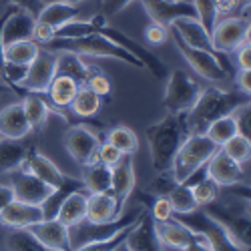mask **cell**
<instances>
[{
  "mask_svg": "<svg viewBox=\"0 0 251 251\" xmlns=\"http://www.w3.org/2000/svg\"><path fill=\"white\" fill-rule=\"evenodd\" d=\"M123 157V153L115 147V145H111L109 141H104V143H100V147H99V161L102 163V165H107V167H113L119 159Z\"/></svg>",
  "mask_w": 251,
  "mask_h": 251,
  "instance_id": "48",
  "label": "cell"
},
{
  "mask_svg": "<svg viewBox=\"0 0 251 251\" xmlns=\"http://www.w3.org/2000/svg\"><path fill=\"white\" fill-rule=\"evenodd\" d=\"M173 217L177 221H181L187 229H191L193 233L201 235L205 245L211 251H249V249L241 247L231 235H229L223 225H219L215 219H211L199 207L191 213H175Z\"/></svg>",
  "mask_w": 251,
  "mask_h": 251,
  "instance_id": "7",
  "label": "cell"
},
{
  "mask_svg": "<svg viewBox=\"0 0 251 251\" xmlns=\"http://www.w3.org/2000/svg\"><path fill=\"white\" fill-rule=\"evenodd\" d=\"M100 109V97L93 93L89 87H78L73 102L71 111L75 117H95Z\"/></svg>",
  "mask_w": 251,
  "mask_h": 251,
  "instance_id": "37",
  "label": "cell"
},
{
  "mask_svg": "<svg viewBox=\"0 0 251 251\" xmlns=\"http://www.w3.org/2000/svg\"><path fill=\"white\" fill-rule=\"evenodd\" d=\"M201 85L189 76V73L185 71H173V75L167 80V89H165V99L163 104L167 113L171 115H179V113H187L195 100L201 95Z\"/></svg>",
  "mask_w": 251,
  "mask_h": 251,
  "instance_id": "9",
  "label": "cell"
},
{
  "mask_svg": "<svg viewBox=\"0 0 251 251\" xmlns=\"http://www.w3.org/2000/svg\"><path fill=\"white\" fill-rule=\"evenodd\" d=\"M87 199H89V191L87 189L71 193L65 201H62L58 213H56V219L62 225H67V227H73V225L80 223L82 219L87 217Z\"/></svg>",
  "mask_w": 251,
  "mask_h": 251,
  "instance_id": "31",
  "label": "cell"
},
{
  "mask_svg": "<svg viewBox=\"0 0 251 251\" xmlns=\"http://www.w3.org/2000/svg\"><path fill=\"white\" fill-rule=\"evenodd\" d=\"M80 189H85V185H82V181H80V179H76V177L67 175V177H65V181H62L58 187H54V189L49 193V197L43 201V205H40L45 219H56V213H58V209H60L62 201H65L71 193L80 191Z\"/></svg>",
  "mask_w": 251,
  "mask_h": 251,
  "instance_id": "29",
  "label": "cell"
},
{
  "mask_svg": "<svg viewBox=\"0 0 251 251\" xmlns=\"http://www.w3.org/2000/svg\"><path fill=\"white\" fill-rule=\"evenodd\" d=\"M135 165L133 155H123L111 167V191L125 203L135 189Z\"/></svg>",
  "mask_w": 251,
  "mask_h": 251,
  "instance_id": "26",
  "label": "cell"
},
{
  "mask_svg": "<svg viewBox=\"0 0 251 251\" xmlns=\"http://www.w3.org/2000/svg\"><path fill=\"white\" fill-rule=\"evenodd\" d=\"M6 2H8V6L30 12L32 16H36L40 12V8H43V0H6Z\"/></svg>",
  "mask_w": 251,
  "mask_h": 251,
  "instance_id": "51",
  "label": "cell"
},
{
  "mask_svg": "<svg viewBox=\"0 0 251 251\" xmlns=\"http://www.w3.org/2000/svg\"><path fill=\"white\" fill-rule=\"evenodd\" d=\"M219 149H221L229 159H231V161L243 165V163L249 161L251 143H249V139H245V137H241V135H235L233 139H229V141L223 145V147H219Z\"/></svg>",
  "mask_w": 251,
  "mask_h": 251,
  "instance_id": "42",
  "label": "cell"
},
{
  "mask_svg": "<svg viewBox=\"0 0 251 251\" xmlns=\"http://www.w3.org/2000/svg\"><path fill=\"white\" fill-rule=\"evenodd\" d=\"M125 203L109 189L104 193H89L87 199V221L91 223H109L123 215Z\"/></svg>",
  "mask_w": 251,
  "mask_h": 251,
  "instance_id": "17",
  "label": "cell"
},
{
  "mask_svg": "<svg viewBox=\"0 0 251 251\" xmlns=\"http://www.w3.org/2000/svg\"><path fill=\"white\" fill-rule=\"evenodd\" d=\"M56 76V52L49 49H40L36 58L28 65L25 80L20 82V91L45 95L50 80Z\"/></svg>",
  "mask_w": 251,
  "mask_h": 251,
  "instance_id": "12",
  "label": "cell"
},
{
  "mask_svg": "<svg viewBox=\"0 0 251 251\" xmlns=\"http://www.w3.org/2000/svg\"><path fill=\"white\" fill-rule=\"evenodd\" d=\"M30 147L32 145H26L25 139L0 137V175L18 171Z\"/></svg>",
  "mask_w": 251,
  "mask_h": 251,
  "instance_id": "27",
  "label": "cell"
},
{
  "mask_svg": "<svg viewBox=\"0 0 251 251\" xmlns=\"http://www.w3.org/2000/svg\"><path fill=\"white\" fill-rule=\"evenodd\" d=\"M155 227H157V235H159V241L163 243V247H171V249H177V251H183L185 247H189L193 241L203 239L201 235L193 233L191 229H187L175 217L167 219V221H161V223L155 221Z\"/></svg>",
  "mask_w": 251,
  "mask_h": 251,
  "instance_id": "22",
  "label": "cell"
},
{
  "mask_svg": "<svg viewBox=\"0 0 251 251\" xmlns=\"http://www.w3.org/2000/svg\"><path fill=\"white\" fill-rule=\"evenodd\" d=\"M76 91H78V85H76V82L71 76L56 75L50 80V85H49L45 97H49V100H50L54 111H62V109H69L71 107V102H73Z\"/></svg>",
  "mask_w": 251,
  "mask_h": 251,
  "instance_id": "30",
  "label": "cell"
},
{
  "mask_svg": "<svg viewBox=\"0 0 251 251\" xmlns=\"http://www.w3.org/2000/svg\"><path fill=\"white\" fill-rule=\"evenodd\" d=\"M82 185L89 193H104L111 189V167L102 165L100 161L87 165L82 173Z\"/></svg>",
  "mask_w": 251,
  "mask_h": 251,
  "instance_id": "35",
  "label": "cell"
},
{
  "mask_svg": "<svg viewBox=\"0 0 251 251\" xmlns=\"http://www.w3.org/2000/svg\"><path fill=\"white\" fill-rule=\"evenodd\" d=\"M219 147L209 139L205 133H191L183 141V145L179 147L173 163H171V177L175 179V183H183L189 179L197 169L211 159V155L217 151Z\"/></svg>",
  "mask_w": 251,
  "mask_h": 251,
  "instance_id": "5",
  "label": "cell"
},
{
  "mask_svg": "<svg viewBox=\"0 0 251 251\" xmlns=\"http://www.w3.org/2000/svg\"><path fill=\"white\" fill-rule=\"evenodd\" d=\"M171 26L175 28V32L181 36L185 45L199 49V50H207V52H217L211 43V32H209L197 18H179Z\"/></svg>",
  "mask_w": 251,
  "mask_h": 251,
  "instance_id": "24",
  "label": "cell"
},
{
  "mask_svg": "<svg viewBox=\"0 0 251 251\" xmlns=\"http://www.w3.org/2000/svg\"><path fill=\"white\" fill-rule=\"evenodd\" d=\"M50 191L52 187H49L47 183H43L34 175L25 171H18L12 179V193H14V199L18 201H25L30 205H43V201L49 197Z\"/></svg>",
  "mask_w": 251,
  "mask_h": 251,
  "instance_id": "21",
  "label": "cell"
},
{
  "mask_svg": "<svg viewBox=\"0 0 251 251\" xmlns=\"http://www.w3.org/2000/svg\"><path fill=\"white\" fill-rule=\"evenodd\" d=\"M191 135L189 123H187V113L179 115H167L159 123H153L147 127V143L153 159V167L159 173H169L171 163L183 145V141Z\"/></svg>",
  "mask_w": 251,
  "mask_h": 251,
  "instance_id": "1",
  "label": "cell"
},
{
  "mask_svg": "<svg viewBox=\"0 0 251 251\" xmlns=\"http://www.w3.org/2000/svg\"><path fill=\"white\" fill-rule=\"evenodd\" d=\"M249 102V95H243L241 91H223L217 87L203 89L199 99L193 107L187 111V123H189L191 133H205L209 123L215 119H221L225 115H231L237 107Z\"/></svg>",
  "mask_w": 251,
  "mask_h": 251,
  "instance_id": "2",
  "label": "cell"
},
{
  "mask_svg": "<svg viewBox=\"0 0 251 251\" xmlns=\"http://www.w3.org/2000/svg\"><path fill=\"white\" fill-rule=\"evenodd\" d=\"M143 213V209H133V211H127L115 219V221H109V223H91L87 219H82L80 223L69 227V239H71V251L87 245V243H93V241H102V239H109L111 235H115L117 231H121L123 227H129L133 225Z\"/></svg>",
  "mask_w": 251,
  "mask_h": 251,
  "instance_id": "8",
  "label": "cell"
},
{
  "mask_svg": "<svg viewBox=\"0 0 251 251\" xmlns=\"http://www.w3.org/2000/svg\"><path fill=\"white\" fill-rule=\"evenodd\" d=\"M155 25L169 28L179 18H197L191 0H141Z\"/></svg>",
  "mask_w": 251,
  "mask_h": 251,
  "instance_id": "14",
  "label": "cell"
},
{
  "mask_svg": "<svg viewBox=\"0 0 251 251\" xmlns=\"http://www.w3.org/2000/svg\"><path fill=\"white\" fill-rule=\"evenodd\" d=\"M65 147L78 165L87 167L99 161L100 139L85 125H75L65 135Z\"/></svg>",
  "mask_w": 251,
  "mask_h": 251,
  "instance_id": "13",
  "label": "cell"
},
{
  "mask_svg": "<svg viewBox=\"0 0 251 251\" xmlns=\"http://www.w3.org/2000/svg\"><path fill=\"white\" fill-rule=\"evenodd\" d=\"M0 82H2V80H0ZM0 91H2V87H0Z\"/></svg>",
  "mask_w": 251,
  "mask_h": 251,
  "instance_id": "60",
  "label": "cell"
},
{
  "mask_svg": "<svg viewBox=\"0 0 251 251\" xmlns=\"http://www.w3.org/2000/svg\"><path fill=\"white\" fill-rule=\"evenodd\" d=\"M183 251H211V249H209V247L205 245V241H203V239H199V241H193L189 247H185Z\"/></svg>",
  "mask_w": 251,
  "mask_h": 251,
  "instance_id": "58",
  "label": "cell"
},
{
  "mask_svg": "<svg viewBox=\"0 0 251 251\" xmlns=\"http://www.w3.org/2000/svg\"><path fill=\"white\" fill-rule=\"evenodd\" d=\"M191 2L197 10V20L209 32H211V28L217 23V10H215L213 0H191Z\"/></svg>",
  "mask_w": 251,
  "mask_h": 251,
  "instance_id": "45",
  "label": "cell"
},
{
  "mask_svg": "<svg viewBox=\"0 0 251 251\" xmlns=\"http://www.w3.org/2000/svg\"><path fill=\"white\" fill-rule=\"evenodd\" d=\"M205 175L211 179L217 187H229V185H239L245 179V173L241 165L229 159L221 149H217L211 159L205 163Z\"/></svg>",
  "mask_w": 251,
  "mask_h": 251,
  "instance_id": "16",
  "label": "cell"
},
{
  "mask_svg": "<svg viewBox=\"0 0 251 251\" xmlns=\"http://www.w3.org/2000/svg\"><path fill=\"white\" fill-rule=\"evenodd\" d=\"M45 49L52 52H75L78 56H100V58H115L121 62H127L137 69H143L141 60H137L133 54H129L125 49L115 45L113 40L102 36L99 32L82 36V38H52Z\"/></svg>",
  "mask_w": 251,
  "mask_h": 251,
  "instance_id": "4",
  "label": "cell"
},
{
  "mask_svg": "<svg viewBox=\"0 0 251 251\" xmlns=\"http://www.w3.org/2000/svg\"><path fill=\"white\" fill-rule=\"evenodd\" d=\"M104 25H109V20L102 14L95 18H75L71 23L62 25L60 28H56L54 38H82V36L99 32V28H102Z\"/></svg>",
  "mask_w": 251,
  "mask_h": 251,
  "instance_id": "34",
  "label": "cell"
},
{
  "mask_svg": "<svg viewBox=\"0 0 251 251\" xmlns=\"http://www.w3.org/2000/svg\"><path fill=\"white\" fill-rule=\"evenodd\" d=\"M211 43L217 52L229 54L235 52L241 45L249 43V16L247 12L241 16H229L217 20L211 28Z\"/></svg>",
  "mask_w": 251,
  "mask_h": 251,
  "instance_id": "10",
  "label": "cell"
},
{
  "mask_svg": "<svg viewBox=\"0 0 251 251\" xmlns=\"http://www.w3.org/2000/svg\"><path fill=\"white\" fill-rule=\"evenodd\" d=\"M135 225V223H133ZM123 227L121 231H117L115 235H111L109 239H102V241H93V243H87V245H82L75 251H119L123 245H125V239H127V233H129V229L133 227Z\"/></svg>",
  "mask_w": 251,
  "mask_h": 251,
  "instance_id": "43",
  "label": "cell"
},
{
  "mask_svg": "<svg viewBox=\"0 0 251 251\" xmlns=\"http://www.w3.org/2000/svg\"><path fill=\"white\" fill-rule=\"evenodd\" d=\"M169 34H173V40L179 49V52L183 54V58L189 62V67L199 75L203 76L205 80H211V82H223V80H229L233 76V67L229 62L227 54L223 52H207V50H199V49H193L189 45H185L181 36L175 32L173 26H169Z\"/></svg>",
  "mask_w": 251,
  "mask_h": 251,
  "instance_id": "6",
  "label": "cell"
},
{
  "mask_svg": "<svg viewBox=\"0 0 251 251\" xmlns=\"http://www.w3.org/2000/svg\"><path fill=\"white\" fill-rule=\"evenodd\" d=\"M8 251H50L40 243L28 229H12V233L6 237Z\"/></svg>",
  "mask_w": 251,
  "mask_h": 251,
  "instance_id": "40",
  "label": "cell"
},
{
  "mask_svg": "<svg viewBox=\"0 0 251 251\" xmlns=\"http://www.w3.org/2000/svg\"><path fill=\"white\" fill-rule=\"evenodd\" d=\"M165 197L171 201L175 213H191V211H195V209H197V203H195L191 187L185 185V183H175L171 189L167 191Z\"/></svg>",
  "mask_w": 251,
  "mask_h": 251,
  "instance_id": "38",
  "label": "cell"
},
{
  "mask_svg": "<svg viewBox=\"0 0 251 251\" xmlns=\"http://www.w3.org/2000/svg\"><path fill=\"white\" fill-rule=\"evenodd\" d=\"M14 10V6H8L2 14H0V80H2V75H4V43H2V28H4V23H6V18L10 16V12Z\"/></svg>",
  "mask_w": 251,
  "mask_h": 251,
  "instance_id": "54",
  "label": "cell"
},
{
  "mask_svg": "<svg viewBox=\"0 0 251 251\" xmlns=\"http://www.w3.org/2000/svg\"><path fill=\"white\" fill-rule=\"evenodd\" d=\"M40 47L34 40H20V43H12L4 47V62L10 65H20V67H28L30 62L36 58Z\"/></svg>",
  "mask_w": 251,
  "mask_h": 251,
  "instance_id": "36",
  "label": "cell"
},
{
  "mask_svg": "<svg viewBox=\"0 0 251 251\" xmlns=\"http://www.w3.org/2000/svg\"><path fill=\"white\" fill-rule=\"evenodd\" d=\"M215 4V10H217V16L219 14H229L237 8V0H213Z\"/></svg>",
  "mask_w": 251,
  "mask_h": 251,
  "instance_id": "56",
  "label": "cell"
},
{
  "mask_svg": "<svg viewBox=\"0 0 251 251\" xmlns=\"http://www.w3.org/2000/svg\"><path fill=\"white\" fill-rule=\"evenodd\" d=\"M75 18H80V8L76 4H65V2H50L40 8V12L36 14L38 23H45L49 26H52L54 30L60 28L62 25L71 23Z\"/></svg>",
  "mask_w": 251,
  "mask_h": 251,
  "instance_id": "32",
  "label": "cell"
},
{
  "mask_svg": "<svg viewBox=\"0 0 251 251\" xmlns=\"http://www.w3.org/2000/svg\"><path fill=\"white\" fill-rule=\"evenodd\" d=\"M205 135L211 139L217 147H223L229 139H233L237 135V127H235L233 117L225 115L221 119H215L213 123H209V127L205 129Z\"/></svg>",
  "mask_w": 251,
  "mask_h": 251,
  "instance_id": "39",
  "label": "cell"
},
{
  "mask_svg": "<svg viewBox=\"0 0 251 251\" xmlns=\"http://www.w3.org/2000/svg\"><path fill=\"white\" fill-rule=\"evenodd\" d=\"M43 209L40 205H30L25 201L12 199L2 211H0V223L10 229H28L30 225L43 221Z\"/></svg>",
  "mask_w": 251,
  "mask_h": 251,
  "instance_id": "20",
  "label": "cell"
},
{
  "mask_svg": "<svg viewBox=\"0 0 251 251\" xmlns=\"http://www.w3.org/2000/svg\"><path fill=\"white\" fill-rule=\"evenodd\" d=\"M30 133L23 102H12L0 109V137L6 139H25Z\"/></svg>",
  "mask_w": 251,
  "mask_h": 251,
  "instance_id": "25",
  "label": "cell"
},
{
  "mask_svg": "<svg viewBox=\"0 0 251 251\" xmlns=\"http://www.w3.org/2000/svg\"><path fill=\"white\" fill-rule=\"evenodd\" d=\"M107 141L111 145H115L123 155H133L139 149V139H137L135 131L125 127V125H119V127L111 129L107 135Z\"/></svg>",
  "mask_w": 251,
  "mask_h": 251,
  "instance_id": "41",
  "label": "cell"
},
{
  "mask_svg": "<svg viewBox=\"0 0 251 251\" xmlns=\"http://www.w3.org/2000/svg\"><path fill=\"white\" fill-rule=\"evenodd\" d=\"M50 2H65V4H78L82 0H43V6L45 4H50Z\"/></svg>",
  "mask_w": 251,
  "mask_h": 251,
  "instance_id": "59",
  "label": "cell"
},
{
  "mask_svg": "<svg viewBox=\"0 0 251 251\" xmlns=\"http://www.w3.org/2000/svg\"><path fill=\"white\" fill-rule=\"evenodd\" d=\"M99 34L107 36L109 40H113L115 45H119L121 49L127 50L129 54H133L137 60H141L143 69H147L155 78L161 80V78L167 76V69H165V65H163V60H161L153 50L145 49L141 43H137L135 38L127 36L125 32H121L119 28H115V26H111V25H104L102 28H99Z\"/></svg>",
  "mask_w": 251,
  "mask_h": 251,
  "instance_id": "11",
  "label": "cell"
},
{
  "mask_svg": "<svg viewBox=\"0 0 251 251\" xmlns=\"http://www.w3.org/2000/svg\"><path fill=\"white\" fill-rule=\"evenodd\" d=\"M235 52H237V65H239V69H251V60H249V56H251V47H249V43L241 45Z\"/></svg>",
  "mask_w": 251,
  "mask_h": 251,
  "instance_id": "55",
  "label": "cell"
},
{
  "mask_svg": "<svg viewBox=\"0 0 251 251\" xmlns=\"http://www.w3.org/2000/svg\"><path fill=\"white\" fill-rule=\"evenodd\" d=\"M167 36H169V28H165L161 25H155V23L149 25L147 30H145V38H147L149 45H153V47L163 45L165 40H167Z\"/></svg>",
  "mask_w": 251,
  "mask_h": 251,
  "instance_id": "50",
  "label": "cell"
},
{
  "mask_svg": "<svg viewBox=\"0 0 251 251\" xmlns=\"http://www.w3.org/2000/svg\"><path fill=\"white\" fill-rule=\"evenodd\" d=\"M87 87H89L93 93H97L99 97L111 95V80H109V76L100 75L99 71H95V73L91 75V78H89V82H87Z\"/></svg>",
  "mask_w": 251,
  "mask_h": 251,
  "instance_id": "47",
  "label": "cell"
},
{
  "mask_svg": "<svg viewBox=\"0 0 251 251\" xmlns=\"http://www.w3.org/2000/svg\"><path fill=\"white\" fill-rule=\"evenodd\" d=\"M54 28L52 26H49V25H45V23H38L36 20V26H34V40L36 43H43V45H49L50 40L54 38Z\"/></svg>",
  "mask_w": 251,
  "mask_h": 251,
  "instance_id": "52",
  "label": "cell"
},
{
  "mask_svg": "<svg viewBox=\"0 0 251 251\" xmlns=\"http://www.w3.org/2000/svg\"><path fill=\"white\" fill-rule=\"evenodd\" d=\"M34 26H36V16L14 8L10 16L6 18L4 28H2L4 47L12 43H20V40H34Z\"/></svg>",
  "mask_w": 251,
  "mask_h": 251,
  "instance_id": "23",
  "label": "cell"
},
{
  "mask_svg": "<svg viewBox=\"0 0 251 251\" xmlns=\"http://www.w3.org/2000/svg\"><path fill=\"white\" fill-rule=\"evenodd\" d=\"M95 71L85 65L78 54L75 52H56V75L71 76L78 87H87V82Z\"/></svg>",
  "mask_w": 251,
  "mask_h": 251,
  "instance_id": "28",
  "label": "cell"
},
{
  "mask_svg": "<svg viewBox=\"0 0 251 251\" xmlns=\"http://www.w3.org/2000/svg\"><path fill=\"white\" fill-rule=\"evenodd\" d=\"M147 211H149V215H151L157 223L167 221V219H171V217L175 215L171 201L167 199L165 195H153L151 201L147 203Z\"/></svg>",
  "mask_w": 251,
  "mask_h": 251,
  "instance_id": "44",
  "label": "cell"
},
{
  "mask_svg": "<svg viewBox=\"0 0 251 251\" xmlns=\"http://www.w3.org/2000/svg\"><path fill=\"white\" fill-rule=\"evenodd\" d=\"M28 231L50 251H71L69 227L58 219H43L28 227Z\"/></svg>",
  "mask_w": 251,
  "mask_h": 251,
  "instance_id": "19",
  "label": "cell"
},
{
  "mask_svg": "<svg viewBox=\"0 0 251 251\" xmlns=\"http://www.w3.org/2000/svg\"><path fill=\"white\" fill-rule=\"evenodd\" d=\"M131 2H133V0H100V8H102L100 14L109 20V18L121 14V12L127 8Z\"/></svg>",
  "mask_w": 251,
  "mask_h": 251,
  "instance_id": "49",
  "label": "cell"
},
{
  "mask_svg": "<svg viewBox=\"0 0 251 251\" xmlns=\"http://www.w3.org/2000/svg\"><path fill=\"white\" fill-rule=\"evenodd\" d=\"M233 121H235V127H237V135L249 139V123H251V109H249V102L247 104H241V107H237L233 113H231Z\"/></svg>",
  "mask_w": 251,
  "mask_h": 251,
  "instance_id": "46",
  "label": "cell"
},
{
  "mask_svg": "<svg viewBox=\"0 0 251 251\" xmlns=\"http://www.w3.org/2000/svg\"><path fill=\"white\" fill-rule=\"evenodd\" d=\"M203 211L215 219L219 225L225 227V231L231 235L241 247L249 249V229H251V219H249V201H243V205H239V195L237 193H229V197H221L217 193V197L207 203L203 207Z\"/></svg>",
  "mask_w": 251,
  "mask_h": 251,
  "instance_id": "3",
  "label": "cell"
},
{
  "mask_svg": "<svg viewBox=\"0 0 251 251\" xmlns=\"http://www.w3.org/2000/svg\"><path fill=\"white\" fill-rule=\"evenodd\" d=\"M123 247L127 251H165V247H163V243L159 241V235H157L155 219L149 215L147 209H143L141 217L129 229Z\"/></svg>",
  "mask_w": 251,
  "mask_h": 251,
  "instance_id": "15",
  "label": "cell"
},
{
  "mask_svg": "<svg viewBox=\"0 0 251 251\" xmlns=\"http://www.w3.org/2000/svg\"><path fill=\"white\" fill-rule=\"evenodd\" d=\"M20 171L34 175L36 179H40L43 183H47L49 187H52V189H54V187H58L62 181H65V177H67L49 157H45L43 153H38L34 145L28 149L23 165H20Z\"/></svg>",
  "mask_w": 251,
  "mask_h": 251,
  "instance_id": "18",
  "label": "cell"
},
{
  "mask_svg": "<svg viewBox=\"0 0 251 251\" xmlns=\"http://www.w3.org/2000/svg\"><path fill=\"white\" fill-rule=\"evenodd\" d=\"M26 97L23 99V109L26 115V121L30 125V131H43L50 115V107L40 93H25Z\"/></svg>",
  "mask_w": 251,
  "mask_h": 251,
  "instance_id": "33",
  "label": "cell"
},
{
  "mask_svg": "<svg viewBox=\"0 0 251 251\" xmlns=\"http://www.w3.org/2000/svg\"><path fill=\"white\" fill-rule=\"evenodd\" d=\"M235 82L237 91H241L243 95H251V69H239L235 75Z\"/></svg>",
  "mask_w": 251,
  "mask_h": 251,
  "instance_id": "53",
  "label": "cell"
},
{
  "mask_svg": "<svg viewBox=\"0 0 251 251\" xmlns=\"http://www.w3.org/2000/svg\"><path fill=\"white\" fill-rule=\"evenodd\" d=\"M14 199V193H12V187L8 185H0V211Z\"/></svg>",
  "mask_w": 251,
  "mask_h": 251,
  "instance_id": "57",
  "label": "cell"
}]
</instances>
